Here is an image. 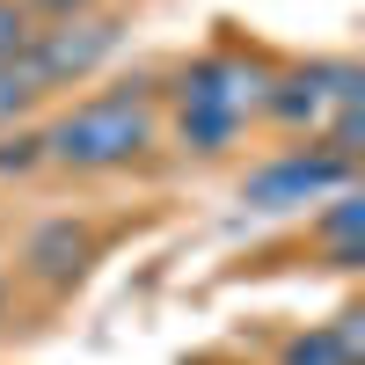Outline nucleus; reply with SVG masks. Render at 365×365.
<instances>
[{
	"label": "nucleus",
	"mask_w": 365,
	"mask_h": 365,
	"mask_svg": "<svg viewBox=\"0 0 365 365\" xmlns=\"http://www.w3.org/2000/svg\"><path fill=\"white\" fill-rule=\"evenodd\" d=\"M161 146V96L146 81H117V88H96L51 117L37 132V154L66 175H117L146 161Z\"/></svg>",
	"instance_id": "1"
},
{
	"label": "nucleus",
	"mask_w": 365,
	"mask_h": 365,
	"mask_svg": "<svg viewBox=\"0 0 365 365\" xmlns=\"http://www.w3.org/2000/svg\"><path fill=\"white\" fill-rule=\"evenodd\" d=\"M278 132H307L314 146L358 161V139H365V73L351 58H307L278 81H263V110Z\"/></svg>",
	"instance_id": "2"
},
{
	"label": "nucleus",
	"mask_w": 365,
	"mask_h": 365,
	"mask_svg": "<svg viewBox=\"0 0 365 365\" xmlns=\"http://www.w3.org/2000/svg\"><path fill=\"white\" fill-rule=\"evenodd\" d=\"M256 110H263V73L234 51H205L175 81V139L190 154H227Z\"/></svg>",
	"instance_id": "3"
},
{
	"label": "nucleus",
	"mask_w": 365,
	"mask_h": 365,
	"mask_svg": "<svg viewBox=\"0 0 365 365\" xmlns=\"http://www.w3.org/2000/svg\"><path fill=\"white\" fill-rule=\"evenodd\" d=\"M351 175H358V161H344V154H329V146L307 139V146H285V154H270V161H256L241 175V205L263 212V220H278V212H314L322 197L351 190Z\"/></svg>",
	"instance_id": "4"
},
{
	"label": "nucleus",
	"mask_w": 365,
	"mask_h": 365,
	"mask_svg": "<svg viewBox=\"0 0 365 365\" xmlns=\"http://www.w3.org/2000/svg\"><path fill=\"white\" fill-rule=\"evenodd\" d=\"M117 15H73V22H44L37 37H29V51L15 58L22 66V81L37 88V96H51V88H73V81H88V73H103V58L117 51Z\"/></svg>",
	"instance_id": "5"
},
{
	"label": "nucleus",
	"mask_w": 365,
	"mask_h": 365,
	"mask_svg": "<svg viewBox=\"0 0 365 365\" xmlns=\"http://www.w3.org/2000/svg\"><path fill=\"white\" fill-rule=\"evenodd\" d=\"M365 358V314L344 307L336 322H314L307 336H292L278 351V365H358Z\"/></svg>",
	"instance_id": "6"
},
{
	"label": "nucleus",
	"mask_w": 365,
	"mask_h": 365,
	"mask_svg": "<svg viewBox=\"0 0 365 365\" xmlns=\"http://www.w3.org/2000/svg\"><path fill=\"white\" fill-rule=\"evenodd\" d=\"M322 241H329V256H336V270H358V190H336V197H329Z\"/></svg>",
	"instance_id": "7"
},
{
	"label": "nucleus",
	"mask_w": 365,
	"mask_h": 365,
	"mask_svg": "<svg viewBox=\"0 0 365 365\" xmlns=\"http://www.w3.org/2000/svg\"><path fill=\"white\" fill-rule=\"evenodd\" d=\"M37 103H44V96L22 81V66H0V132H8V125H22V117L37 110Z\"/></svg>",
	"instance_id": "8"
},
{
	"label": "nucleus",
	"mask_w": 365,
	"mask_h": 365,
	"mask_svg": "<svg viewBox=\"0 0 365 365\" xmlns=\"http://www.w3.org/2000/svg\"><path fill=\"white\" fill-rule=\"evenodd\" d=\"M29 37H37V22L22 15V0H0V66H15L29 51Z\"/></svg>",
	"instance_id": "9"
},
{
	"label": "nucleus",
	"mask_w": 365,
	"mask_h": 365,
	"mask_svg": "<svg viewBox=\"0 0 365 365\" xmlns=\"http://www.w3.org/2000/svg\"><path fill=\"white\" fill-rule=\"evenodd\" d=\"M96 8H103V0H22V15L37 22V29H44V22H73V15H96Z\"/></svg>",
	"instance_id": "10"
},
{
	"label": "nucleus",
	"mask_w": 365,
	"mask_h": 365,
	"mask_svg": "<svg viewBox=\"0 0 365 365\" xmlns=\"http://www.w3.org/2000/svg\"><path fill=\"white\" fill-rule=\"evenodd\" d=\"M0 314H8V263H0Z\"/></svg>",
	"instance_id": "11"
}]
</instances>
